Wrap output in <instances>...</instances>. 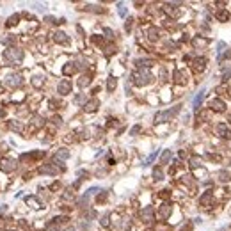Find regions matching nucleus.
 <instances>
[{"label":"nucleus","mask_w":231,"mask_h":231,"mask_svg":"<svg viewBox=\"0 0 231 231\" xmlns=\"http://www.w3.org/2000/svg\"><path fill=\"white\" fill-rule=\"evenodd\" d=\"M23 59V52L18 50V48H7L4 52V62L7 66H18Z\"/></svg>","instance_id":"f257e3e1"},{"label":"nucleus","mask_w":231,"mask_h":231,"mask_svg":"<svg viewBox=\"0 0 231 231\" xmlns=\"http://www.w3.org/2000/svg\"><path fill=\"white\" fill-rule=\"evenodd\" d=\"M151 73L147 71V69H144V68H139V71H135V73H132V82L137 85V87H142V85H147L149 82H151Z\"/></svg>","instance_id":"f03ea898"},{"label":"nucleus","mask_w":231,"mask_h":231,"mask_svg":"<svg viewBox=\"0 0 231 231\" xmlns=\"http://www.w3.org/2000/svg\"><path fill=\"white\" fill-rule=\"evenodd\" d=\"M179 107L181 105H176L174 108H171V110H162V112H158L155 116V125H160V123H167L169 119L172 117V116H176L179 112Z\"/></svg>","instance_id":"7ed1b4c3"},{"label":"nucleus","mask_w":231,"mask_h":231,"mask_svg":"<svg viewBox=\"0 0 231 231\" xmlns=\"http://www.w3.org/2000/svg\"><path fill=\"white\" fill-rule=\"evenodd\" d=\"M4 84L7 87H18V85H21V76L20 75H7L4 78Z\"/></svg>","instance_id":"20e7f679"},{"label":"nucleus","mask_w":231,"mask_h":231,"mask_svg":"<svg viewBox=\"0 0 231 231\" xmlns=\"http://www.w3.org/2000/svg\"><path fill=\"white\" fill-rule=\"evenodd\" d=\"M69 157V151L68 149H59L55 155H53V158H52V164H57V165H61V160H66V158Z\"/></svg>","instance_id":"39448f33"},{"label":"nucleus","mask_w":231,"mask_h":231,"mask_svg":"<svg viewBox=\"0 0 231 231\" xmlns=\"http://www.w3.org/2000/svg\"><path fill=\"white\" fill-rule=\"evenodd\" d=\"M39 172L41 174H59L61 172V167H55V165H52V164H46V165H41L39 167Z\"/></svg>","instance_id":"423d86ee"},{"label":"nucleus","mask_w":231,"mask_h":231,"mask_svg":"<svg viewBox=\"0 0 231 231\" xmlns=\"http://www.w3.org/2000/svg\"><path fill=\"white\" fill-rule=\"evenodd\" d=\"M155 217V211H153V206H146L144 210H140V219L144 222H151Z\"/></svg>","instance_id":"0eeeda50"},{"label":"nucleus","mask_w":231,"mask_h":231,"mask_svg":"<svg viewBox=\"0 0 231 231\" xmlns=\"http://www.w3.org/2000/svg\"><path fill=\"white\" fill-rule=\"evenodd\" d=\"M96 192H100V187H93V189H89V190H87V192H85V194H84V197L80 199V206H82V208H85V204H87V201L91 199V196H94Z\"/></svg>","instance_id":"6e6552de"},{"label":"nucleus","mask_w":231,"mask_h":231,"mask_svg":"<svg viewBox=\"0 0 231 231\" xmlns=\"http://www.w3.org/2000/svg\"><path fill=\"white\" fill-rule=\"evenodd\" d=\"M57 91H59V94H62V96L69 94V93H71V82H69V80H62V82L59 84V87H57Z\"/></svg>","instance_id":"1a4fd4ad"},{"label":"nucleus","mask_w":231,"mask_h":231,"mask_svg":"<svg viewBox=\"0 0 231 231\" xmlns=\"http://www.w3.org/2000/svg\"><path fill=\"white\" fill-rule=\"evenodd\" d=\"M210 107L215 110V112H224V110H226V103L222 101L221 98H215V100H211V101H210Z\"/></svg>","instance_id":"9d476101"},{"label":"nucleus","mask_w":231,"mask_h":231,"mask_svg":"<svg viewBox=\"0 0 231 231\" xmlns=\"http://www.w3.org/2000/svg\"><path fill=\"white\" fill-rule=\"evenodd\" d=\"M53 41L59 43V44H68V43H69V39H68V36H66L62 30H57L55 34H53Z\"/></svg>","instance_id":"9b49d317"},{"label":"nucleus","mask_w":231,"mask_h":231,"mask_svg":"<svg viewBox=\"0 0 231 231\" xmlns=\"http://www.w3.org/2000/svg\"><path fill=\"white\" fill-rule=\"evenodd\" d=\"M0 167H2L4 172H12V171L16 169V162H14V160H4Z\"/></svg>","instance_id":"f8f14e48"},{"label":"nucleus","mask_w":231,"mask_h":231,"mask_svg":"<svg viewBox=\"0 0 231 231\" xmlns=\"http://www.w3.org/2000/svg\"><path fill=\"white\" fill-rule=\"evenodd\" d=\"M217 133L222 139H228V140L231 139V130H228V126H224V125H217Z\"/></svg>","instance_id":"ddd939ff"},{"label":"nucleus","mask_w":231,"mask_h":231,"mask_svg":"<svg viewBox=\"0 0 231 231\" xmlns=\"http://www.w3.org/2000/svg\"><path fill=\"white\" fill-rule=\"evenodd\" d=\"M98 105H100V101H98V100H89V101L84 105V110H85V112H94L96 108H98Z\"/></svg>","instance_id":"4468645a"},{"label":"nucleus","mask_w":231,"mask_h":231,"mask_svg":"<svg viewBox=\"0 0 231 231\" xmlns=\"http://www.w3.org/2000/svg\"><path fill=\"white\" fill-rule=\"evenodd\" d=\"M204 62H206V61H204L203 57H199V59H196V61H194V71H197V73H201V71L204 69Z\"/></svg>","instance_id":"2eb2a0df"},{"label":"nucleus","mask_w":231,"mask_h":231,"mask_svg":"<svg viewBox=\"0 0 231 231\" xmlns=\"http://www.w3.org/2000/svg\"><path fill=\"white\" fill-rule=\"evenodd\" d=\"M203 98H204V91H199V93H197V96L194 98V108H196V110L201 107V103H203Z\"/></svg>","instance_id":"dca6fc26"},{"label":"nucleus","mask_w":231,"mask_h":231,"mask_svg":"<svg viewBox=\"0 0 231 231\" xmlns=\"http://www.w3.org/2000/svg\"><path fill=\"white\" fill-rule=\"evenodd\" d=\"M153 179H155V181H160V179H164V171H162V167H160V165L153 169Z\"/></svg>","instance_id":"f3484780"},{"label":"nucleus","mask_w":231,"mask_h":231,"mask_svg":"<svg viewBox=\"0 0 231 231\" xmlns=\"http://www.w3.org/2000/svg\"><path fill=\"white\" fill-rule=\"evenodd\" d=\"M75 71H76V62H69L68 66H64V69H62L64 75H71Z\"/></svg>","instance_id":"a211bd4d"},{"label":"nucleus","mask_w":231,"mask_h":231,"mask_svg":"<svg viewBox=\"0 0 231 231\" xmlns=\"http://www.w3.org/2000/svg\"><path fill=\"white\" fill-rule=\"evenodd\" d=\"M116 85H117V80H116L114 76H108V80H107V89H108V93H112V91H114Z\"/></svg>","instance_id":"6ab92c4d"},{"label":"nucleus","mask_w":231,"mask_h":231,"mask_svg":"<svg viewBox=\"0 0 231 231\" xmlns=\"http://www.w3.org/2000/svg\"><path fill=\"white\" fill-rule=\"evenodd\" d=\"M171 157H172V153H171L169 149H165V151L162 153V158H160V164H167L169 160H171Z\"/></svg>","instance_id":"aec40b11"},{"label":"nucleus","mask_w":231,"mask_h":231,"mask_svg":"<svg viewBox=\"0 0 231 231\" xmlns=\"http://www.w3.org/2000/svg\"><path fill=\"white\" fill-rule=\"evenodd\" d=\"M25 201H27V204H29V206H32V208H39V203H37V199H36V197L29 196Z\"/></svg>","instance_id":"412c9836"},{"label":"nucleus","mask_w":231,"mask_h":231,"mask_svg":"<svg viewBox=\"0 0 231 231\" xmlns=\"http://www.w3.org/2000/svg\"><path fill=\"white\" fill-rule=\"evenodd\" d=\"M169 213H171V206H169V204H162V208H160V215L165 219V217H169Z\"/></svg>","instance_id":"4be33fe9"},{"label":"nucleus","mask_w":231,"mask_h":231,"mask_svg":"<svg viewBox=\"0 0 231 231\" xmlns=\"http://www.w3.org/2000/svg\"><path fill=\"white\" fill-rule=\"evenodd\" d=\"M217 18L221 21H228L229 20V12H228V11H219V12H217Z\"/></svg>","instance_id":"5701e85b"},{"label":"nucleus","mask_w":231,"mask_h":231,"mask_svg":"<svg viewBox=\"0 0 231 231\" xmlns=\"http://www.w3.org/2000/svg\"><path fill=\"white\" fill-rule=\"evenodd\" d=\"M174 82L176 84H185V78H183L181 71H174Z\"/></svg>","instance_id":"b1692460"},{"label":"nucleus","mask_w":231,"mask_h":231,"mask_svg":"<svg viewBox=\"0 0 231 231\" xmlns=\"http://www.w3.org/2000/svg\"><path fill=\"white\" fill-rule=\"evenodd\" d=\"M9 128L11 130H14V132H21V130H23L21 123H14V121H9Z\"/></svg>","instance_id":"393cba45"},{"label":"nucleus","mask_w":231,"mask_h":231,"mask_svg":"<svg viewBox=\"0 0 231 231\" xmlns=\"http://www.w3.org/2000/svg\"><path fill=\"white\" fill-rule=\"evenodd\" d=\"M18 20H20V14H12L9 20H7V27H12V25H16V23H18Z\"/></svg>","instance_id":"a878e982"},{"label":"nucleus","mask_w":231,"mask_h":231,"mask_svg":"<svg viewBox=\"0 0 231 231\" xmlns=\"http://www.w3.org/2000/svg\"><path fill=\"white\" fill-rule=\"evenodd\" d=\"M147 36H149L151 41H157L158 39V30L157 29H149V30H147Z\"/></svg>","instance_id":"bb28decb"},{"label":"nucleus","mask_w":231,"mask_h":231,"mask_svg":"<svg viewBox=\"0 0 231 231\" xmlns=\"http://www.w3.org/2000/svg\"><path fill=\"white\" fill-rule=\"evenodd\" d=\"M137 66L146 69L147 66H151V61H147V59H139V61H137Z\"/></svg>","instance_id":"cd10ccee"},{"label":"nucleus","mask_w":231,"mask_h":231,"mask_svg":"<svg viewBox=\"0 0 231 231\" xmlns=\"http://www.w3.org/2000/svg\"><path fill=\"white\" fill-rule=\"evenodd\" d=\"M211 199V194H210V190L208 192H204V196L201 197V206H206V203Z\"/></svg>","instance_id":"c85d7f7f"},{"label":"nucleus","mask_w":231,"mask_h":231,"mask_svg":"<svg viewBox=\"0 0 231 231\" xmlns=\"http://www.w3.org/2000/svg\"><path fill=\"white\" fill-rule=\"evenodd\" d=\"M89 82H91V78H89V76H80V78H78V85H80V87H85V85L89 84Z\"/></svg>","instance_id":"c756f323"},{"label":"nucleus","mask_w":231,"mask_h":231,"mask_svg":"<svg viewBox=\"0 0 231 231\" xmlns=\"http://www.w3.org/2000/svg\"><path fill=\"white\" fill-rule=\"evenodd\" d=\"M157 155H158V149H157V151H153V153H151V155H149V157L146 158V162H144V165H149V164H151V162H153V160L157 158Z\"/></svg>","instance_id":"7c9ffc66"},{"label":"nucleus","mask_w":231,"mask_h":231,"mask_svg":"<svg viewBox=\"0 0 231 231\" xmlns=\"http://www.w3.org/2000/svg\"><path fill=\"white\" fill-rule=\"evenodd\" d=\"M219 178H221V181H229L231 176H229V172H226V171H221V172H219Z\"/></svg>","instance_id":"2f4dec72"},{"label":"nucleus","mask_w":231,"mask_h":231,"mask_svg":"<svg viewBox=\"0 0 231 231\" xmlns=\"http://www.w3.org/2000/svg\"><path fill=\"white\" fill-rule=\"evenodd\" d=\"M226 48V43H222V41H219V44H217V53H219V59L222 57V50Z\"/></svg>","instance_id":"473e14b6"},{"label":"nucleus","mask_w":231,"mask_h":231,"mask_svg":"<svg viewBox=\"0 0 231 231\" xmlns=\"http://www.w3.org/2000/svg\"><path fill=\"white\" fill-rule=\"evenodd\" d=\"M43 84V78L41 76H36V78H32V85H36V87H39Z\"/></svg>","instance_id":"72a5a7b5"},{"label":"nucleus","mask_w":231,"mask_h":231,"mask_svg":"<svg viewBox=\"0 0 231 231\" xmlns=\"http://www.w3.org/2000/svg\"><path fill=\"white\" fill-rule=\"evenodd\" d=\"M117 11H119V16H126V7L123 5V4L117 5Z\"/></svg>","instance_id":"f704fd0d"},{"label":"nucleus","mask_w":231,"mask_h":231,"mask_svg":"<svg viewBox=\"0 0 231 231\" xmlns=\"http://www.w3.org/2000/svg\"><path fill=\"white\" fill-rule=\"evenodd\" d=\"M101 226H108V213H105L101 217Z\"/></svg>","instance_id":"c9c22d12"},{"label":"nucleus","mask_w":231,"mask_h":231,"mask_svg":"<svg viewBox=\"0 0 231 231\" xmlns=\"http://www.w3.org/2000/svg\"><path fill=\"white\" fill-rule=\"evenodd\" d=\"M190 164H192V167H199V165H201L197 158H192V160H190Z\"/></svg>","instance_id":"e433bc0d"},{"label":"nucleus","mask_w":231,"mask_h":231,"mask_svg":"<svg viewBox=\"0 0 231 231\" xmlns=\"http://www.w3.org/2000/svg\"><path fill=\"white\" fill-rule=\"evenodd\" d=\"M105 36L108 37V39H112V37H114V32L110 30V29H105Z\"/></svg>","instance_id":"4c0bfd02"},{"label":"nucleus","mask_w":231,"mask_h":231,"mask_svg":"<svg viewBox=\"0 0 231 231\" xmlns=\"http://www.w3.org/2000/svg\"><path fill=\"white\" fill-rule=\"evenodd\" d=\"M93 43H96V44H103V39L98 37V36H94V37H93Z\"/></svg>","instance_id":"58836bf2"},{"label":"nucleus","mask_w":231,"mask_h":231,"mask_svg":"<svg viewBox=\"0 0 231 231\" xmlns=\"http://www.w3.org/2000/svg\"><path fill=\"white\" fill-rule=\"evenodd\" d=\"M48 231H59V228H57V226H55V222H53V224H50V226H48Z\"/></svg>","instance_id":"ea45409f"},{"label":"nucleus","mask_w":231,"mask_h":231,"mask_svg":"<svg viewBox=\"0 0 231 231\" xmlns=\"http://www.w3.org/2000/svg\"><path fill=\"white\" fill-rule=\"evenodd\" d=\"M128 226H130V222H128V221H125V222H123V226H121V229H123V231H126V229H128Z\"/></svg>","instance_id":"a19ab883"},{"label":"nucleus","mask_w":231,"mask_h":231,"mask_svg":"<svg viewBox=\"0 0 231 231\" xmlns=\"http://www.w3.org/2000/svg\"><path fill=\"white\" fill-rule=\"evenodd\" d=\"M139 130H140V126H133V128H132V135H135Z\"/></svg>","instance_id":"79ce46f5"},{"label":"nucleus","mask_w":231,"mask_h":231,"mask_svg":"<svg viewBox=\"0 0 231 231\" xmlns=\"http://www.w3.org/2000/svg\"><path fill=\"white\" fill-rule=\"evenodd\" d=\"M162 197H169V190H162V194H160Z\"/></svg>","instance_id":"37998d69"},{"label":"nucleus","mask_w":231,"mask_h":231,"mask_svg":"<svg viewBox=\"0 0 231 231\" xmlns=\"http://www.w3.org/2000/svg\"><path fill=\"white\" fill-rule=\"evenodd\" d=\"M190 228H192V224H187V226H185V228H181V229H179V231H189Z\"/></svg>","instance_id":"c03bdc74"},{"label":"nucleus","mask_w":231,"mask_h":231,"mask_svg":"<svg viewBox=\"0 0 231 231\" xmlns=\"http://www.w3.org/2000/svg\"><path fill=\"white\" fill-rule=\"evenodd\" d=\"M105 197H107V194H105V192H103V194H101V196L98 197V201H103V199H105Z\"/></svg>","instance_id":"a18cd8bd"},{"label":"nucleus","mask_w":231,"mask_h":231,"mask_svg":"<svg viewBox=\"0 0 231 231\" xmlns=\"http://www.w3.org/2000/svg\"><path fill=\"white\" fill-rule=\"evenodd\" d=\"M229 57H231V50H229V52H226V55H224V59H229Z\"/></svg>","instance_id":"49530a36"}]
</instances>
